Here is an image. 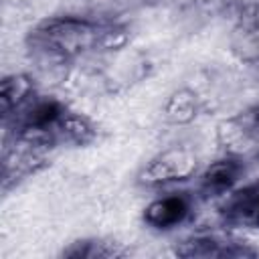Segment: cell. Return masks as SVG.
Instances as JSON below:
<instances>
[{
    "label": "cell",
    "mask_w": 259,
    "mask_h": 259,
    "mask_svg": "<svg viewBox=\"0 0 259 259\" xmlns=\"http://www.w3.org/2000/svg\"><path fill=\"white\" fill-rule=\"evenodd\" d=\"M225 217L233 225L257 227L259 225V184L237 190L225 204Z\"/></svg>",
    "instance_id": "1"
},
{
    "label": "cell",
    "mask_w": 259,
    "mask_h": 259,
    "mask_svg": "<svg viewBox=\"0 0 259 259\" xmlns=\"http://www.w3.org/2000/svg\"><path fill=\"white\" fill-rule=\"evenodd\" d=\"M188 212V202L184 196L172 194V196H164L154 200L148 208H146V221L156 227V229H170L174 225H178Z\"/></svg>",
    "instance_id": "2"
},
{
    "label": "cell",
    "mask_w": 259,
    "mask_h": 259,
    "mask_svg": "<svg viewBox=\"0 0 259 259\" xmlns=\"http://www.w3.org/2000/svg\"><path fill=\"white\" fill-rule=\"evenodd\" d=\"M188 170H190V162L182 154H168L164 156V160H158L148 168L150 178L146 180H170V178L188 174Z\"/></svg>",
    "instance_id": "3"
},
{
    "label": "cell",
    "mask_w": 259,
    "mask_h": 259,
    "mask_svg": "<svg viewBox=\"0 0 259 259\" xmlns=\"http://www.w3.org/2000/svg\"><path fill=\"white\" fill-rule=\"evenodd\" d=\"M239 164L235 160H223L212 164L204 174V186L210 190H225L229 188L239 176Z\"/></svg>",
    "instance_id": "4"
}]
</instances>
